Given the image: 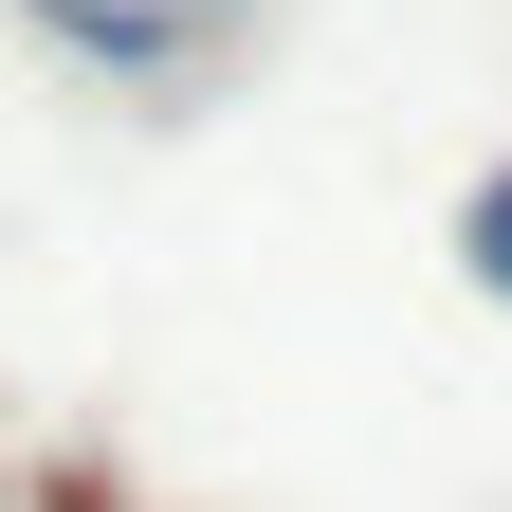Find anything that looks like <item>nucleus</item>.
Returning a JSON list of instances; mask_svg holds the SVG:
<instances>
[{
    "mask_svg": "<svg viewBox=\"0 0 512 512\" xmlns=\"http://www.w3.org/2000/svg\"><path fill=\"white\" fill-rule=\"evenodd\" d=\"M458 238H476V275L512 293V183H476V220H458Z\"/></svg>",
    "mask_w": 512,
    "mask_h": 512,
    "instance_id": "f257e3e1",
    "label": "nucleus"
}]
</instances>
